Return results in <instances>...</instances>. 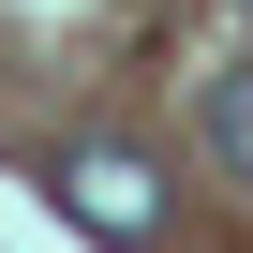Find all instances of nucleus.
I'll use <instances>...</instances> for the list:
<instances>
[{
  "label": "nucleus",
  "mask_w": 253,
  "mask_h": 253,
  "mask_svg": "<svg viewBox=\"0 0 253 253\" xmlns=\"http://www.w3.org/2000/svg\"><path fill=\"white\" fill-rule=\"evenodd\" d=\"M60 209H75L89 238H119V253H149V238H164V164L119 149V134H75V149H60Z\"/></svg>",
  "instance_id": "1"
},
{
  "label": "nucleus",
  "mask_w": 253,
  "mask_h": 253,
  "mask_svg": "<svg viewBox=\"0 0 253 253\" xmlns=\"http://www.w3.org/2000/svg\"><path fill=\"white\" fill-rule=\"evenodd\" d=\"M194 119H209V164H223V179H253V45H223V60H209Z\"/></svg>",
  "instance_id": "2"
},
{
  "label": "nucleus",
  "mask_w": 253,
  "mask_h": 253,
  "mask_svg": "<svg viewBox=\"0 0 253 253\" xmlns=\"http://www.w3.org/2000/svg\"><path fill=\"white\" fill-rule=\"evenodd\" d=\"M238 15H253V0H238Z\"/></svg>",
  "instance_id": "3"
}]
</instances>
